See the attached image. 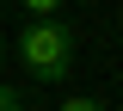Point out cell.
Here are the masks:
<instances>
[{
    "label": "cell",
    "mask_w": 123,
    "mask_h": 111,
    "mask_svg": "<svg viewBox=\"0 0 123 111\" xmlns=\"http://www.w3.org/2000/svg\"><path fill=\"white\" fill-rule=\"evenodd\" d=\"M0 111H25V99H18L12 86H6V80H0Z\"/></svg>",
    "instance_id": "cell-4"
},
{
    "label": "cell",
    "mask_w": 123,
    "mask_h": 111,
    "mask_svg": "<svg viewBox=\"0 0 123 111\" xmlns=\"http://www.w3.org/2000/svg\"><path fill=\"white\" fill-rule=\"evenodd\" d=\"M0 68H6V43H0Z\"/></svg>",
    "instance_id": "cell-5"
},
{
    "label": "cell",
    "mask_w": 123,
    "mask_h": 111,
    "mask_svg": "<svg viewBox=\"0 0 123 111\" xmlns=\"http://www.w3.org/2000/svg\"><path fill=\"white\" fill-rule=\"evenodd\" d=\"M18 68L37 80H68V68H74V31L62 25V19H31L25 31H18L12 43Z\"/></svg>",
    "instance_id": "cell-1"
},
{
    "label": "cell",
    "mask_w": 123,
    "mask_h": 111,
    "mask_svg": "<svg viewBox=\"0 0 123 111\" xmlns=\"http://www.w3.org/2000/svg\"><path fill=\"white\" fill-rule=\"evenodd\" d=\"M55 111H111V105H105V99H92V93H68Z\"/></svg>",
    "instance_id": "cell-2"
},
{
    "label": "cell",
    "mask_w": 123,
    "mask_h": 111,
    "mask_svg": "<svg viewBox=\"0 0 123 111\" xmlns=\"http://www.w3.org/2000/svg\"><path fill=\"white\" fill-rule=\"evenodd\" d=\"M18 6H25L31 19H55V13H62V0H18Z\"/></svg>",
    "instance_id": "cell-3"
}]
</instances>
